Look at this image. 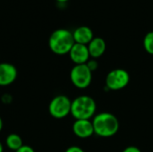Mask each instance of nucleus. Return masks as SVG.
Wrapping results in <instances>:
<instances>
[{
	"label": "nucleus",
	"instance_id": "1",
	"mask_svg": "<svg viewBox=\"0 0 153 152\" xmlns=\"http://www.w3.org/2000/svg\"><path fill=\"white\" fill-rule=\"evenodd\" d=\"M75 44L73 32L66 29H58L53 31L48 39L50 50L56 55L69 54L71 48Z\"/></svg>",
	"mask_w": 153,
	"mask_h": 152
},
{
	"label": "nucleus",
	"instance_id": "2",
	"mask_svg": "<svg viewBox=\"0 0 153 152\" xmlns=\"http://www.w3.org/2000/svg\"><path fill=\"white\" fill-rule=\"evenodd\" d=\"M94 133L101 137H111L119 129L117 118L109 113H102L95 116L93 122Z\"/></svg>",
	"mask_w": 153,
	"mask_h": 152
},
{
	"label": "nucleus",
	"instance_id": "3",
	"mask_svg": "<svg viewBox=\"0 0 153 152\" xmlns=\"http://www.w3.org/2000/svg\"><path fill=\"white\" fill-rule=\"evenodd\" d=\"M96 111V103L89 96H80L72 101L71 114L76 120H89Z\"/></svg>",
	"mask_w": 153,
	"mask_h": 152
},
{
	"label": "nucleus",
	"instance_id": "4",
	"mask_svg": "<svg viewBox=\"0 0 153 152\" xmlns=\"http://www.w3.org/2000/svg\"><path fill=\"white\" fill-rule=\"evenodd\" d=\"M72 101L65 95L56 96L51 99L48 105V111L51 116L56 119H62L71 114Z\"/></svg>",
	"mask_w": 153,
	"mask_h": 152
},
{
	"label": "nucleus",
	"instance_id": "5",
	"mask_svg": "<svg viewBox=\"0 0 153 152\" xmlns=\"http://www.w3.org/2000/svg\"><path fill=\"white\" fill-rule=\"evenodd\" d=\"M70 79L75 87L79 89H85L91 84V71L86 64L76 65L71 70Z\"/></svg>",
	"mask_w": 153,
	"mask_h": 152
},
{
	"label": "nucleus",
	"instance_id": "6",
	"mask_svg": "<svg viewBox=\"0 0 153 152\" xmlns=\"http://www.w3.org/2000/svg\"><path fill=\"white\" fill-rule=\"evenodd\" d=\"M130 80L128 73L124 69H116L111 71L106 79L107 87L109 90H118L125 88Z\"/></svg>",
	"mask_w": 153,
	"mask_h": 152
},
{
	"label": "nucleus",
	"instance_id": "7",
	"mask_svg": "<svg viewBox=\"0 0 153 152\" xmlns=\"http://www.w3.org/2000/svg\"><path fill=\"white\" fill-rule=\"evenodd\" d=\"M18 75L16 67L10 63H0V86H8L14 82Z\"/></svg>",
	"mask_w": 153,
	"mask_h": 152
},
{
	"label": "nucleus",
	"instance_id": "8",
	"mask_svg": "<svg viewBox=\"0 0 153 152\" xmlns=\"http://www.w3.org/2000/svg\"><path fill=\"white\" fill-rule=\"evenodd\" d=\"M71 60L76 65H82L89 61L90 53L87 45L75 43L69 52Z\"/></svg>",
	"mask_w": 153,
	"mask_h": 152
},
{
	"label": "nucleus",
	"instance_id": "9",
	"mask_svg": "<svg viewBox=\"0 0 153 152\" xmlns=\"http://www.w3.org/2000/svg\"><path fill=\"white\" fill-rule=\"evenodd\" d=\"M74 134L80 138H88L94 133V128L89 120H76L73 125Z\"/></svg>",
	"mask_w": 153,
	"mask_h": 152
},
{
	"label": "nucleus",
	"instance_id": "10",
	"mask_svg": "<svg viewBox=\"0 0 153 152\" xmlns=\"http://www.w3.org/2000/svg\"><path fill=\"white\" fill-rule=\"evenodd\" d=\"M74 39L75 43L87 45L89 44L93 39V33L91 28L87 26H80L74 30L73 32Z\"/></svg>",
	"mask_w": 153,
	"mask_h": 152
},
{
	"label": "nucleus",
	"instance_id": "11",
	"mask_svg": "<svg viewBox=\"0 0 153 152\" xmlns=\"http://www.w3.org/2000/svg\"><path fill=\"white\" fill-rule=\"evenodd\" d=\"M88 49H89V53H90L91 56H92L94 58L101 56L106 50L105 40L100 37L93 38L92 40L89 43Z\"/></svg>",
	"mask_w": 153,
	"mask_h": 152
},
{
	"label": "nucleus",
	"instance_id": "12",
	"mask_svg": "<svg viewBox=\"0 0 153 152\" xmlns=\"http://www.w3.org/2000/svg\"><path fill=\"white\" fill-rule=\"evenodd\" d=\"M5 144L9 150L15 152L23 145V142L22 137L19 134L10 133L5 139Z\"/></svg>",
	"mask_w": 153,
	"mask_h": 152
},
{
	"label": "nucleus",
	"instance_id": "13",
	"mask_svg": "<svg viewBox=\"0 0 153 152\" xmlns=\"http://www.w3.org/2000/svg\"><path fill=\"white\" fill-rule=\"evenodd\" d=\"M143 46L149 54L153 55V31H150L145 35L143 39Z\"/></svg>",
	"mask_w": 153,
	"mask_h": 152
},
{
	"label": "nucleus",
	"instance_id": "14",
	"mask_svg": "<svg viewBox=\"0 0 153 152\" xmlns=\"http://www.w3.org/2000/svg\"><path fill=\"white\" fill-rule=\"evenodd\" d=\"M15 152H35V151H34V149L32 147L23 144L18 151H16Z\"/></svg>",
	"mask_w": 153,
	"mask_h": 152
},
{
	"label": "nucleus",
	"instance_id": "15",
	"mask_svg": "<svg viewBox=\"0 0 153 152\" xmlns=\"http://www.w3.org/2000/svg\"><path fill=\"white\" fill-rule=\"evenodd\" d=\"M87 66L89 67V69L92 72V71H94V70H96L97 69V67H98V63L95 61V60H90V61H88L87 62Z\"/></svg>",
	"mask_w": 153,
	"mask_h": 152
},
{
	"label": "nucleus",
	"instance_id": "16",
	"mask_svg": "<svg viewBox=\"0 0 153 152\" xmlns=\"http://www.w3.org/2000/svg\"><path fill=\"white\" fill-rule=\"evenodd\" d=\"M65 152H84L82 149H81L80 147H77V146H71L69 147Z\"/></svg>",
	"mask_w": 153,
	"mask_h": 152
},
{
	"label": "nucleus",
	"instance_id": "17",
	"mask_svg": "<svg viewBox=\"0 0 153 152\" xmlns=\"http://www.w3.org/2000/svg\"><path fill=\"white\" fill-rule=\"evenodd\" d=\"M11 100H12V97H11L10 95H8V94H4V95L2 97V101H3L4 104L10 103Z\"/></svg>",
	"mask_w": 153,
	"mask_h": 152
},
{
	"label": "nucleus",
	"instance_id": "18",
	"mask_svg": "<svg viewBox=\"0 0 153 152\" xmlns=\"http://www.w3.org/2000/svg\"><path fill=\"white\" fill-rule=\"evenodd\" d=\"M123 152H141V151H140L137 147L131 146V147H128V148H126V150H124V151Z\"/></svg>",
	"mask_w": 153,
	"mask_h": 152
},
{
	"label": "nucleus",
	"instance_id": "19",
	"mask_svg": "<svg viewBox=\"0 0 153 152\" xmlns=\"http://www.w3.org/2000/svg\"><path fill=\"white\" fill-rule=\"evenodd\" d=\"M3 125H4V124H3V120H2V118H1V116H0V132L2 131V129H3Z\"/></svg>",
	"mask_w": 153,
	"mask_h": 152
},
{
	"label": "nucleus",
	"instance_id": "20",
	"mask_svg": "<svg viewBox=\"0 0 153 152\" xmlns=\"http://www.w3.org/2000/svg\"><path fill=\"white\" fill-rule=\"evenodd\" d=\"M0 152H4V146L1 142H0Z\"/></svg>",
	"mask_w": 153,
	"mask_h": 152
},
{
	"label": "nucleus",
	"instance_id": "21",
	"mask_svg": "<svg viewBox=\"0 0 153 152\" xmlns=\"http://www.w3.org/2000/svg\"><path fill=\"white\" fill-rule=\"evenodd\" d=\"M56 1H58V2H60V3H65V2H66V1H68V0H56Z\"/></svg>",
	"mask_w": 153,
	"mask_h": 152
}]
</instances>
